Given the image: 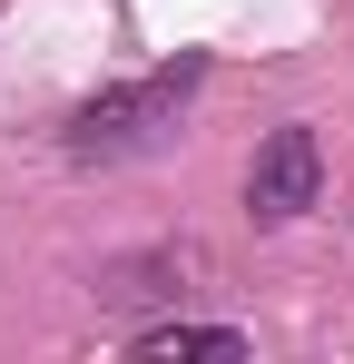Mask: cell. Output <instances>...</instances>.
I'll use <instances>...</instances> for the list:
<instances>
[{
    "label": "cell",
    "instance_id": "obj_1",
    "mask_svg": "<svg viewBox=\"0 0 354 364\" xmlns=\"http://www.w3.org/2000/svg\"><path fill=\"white\" fill-rule=\"evenodd\" d=\"M207 89V60L187 50V60L148 69V79H128V89H99V99H79L69 128H59V148L79 158V168H118V158H148L177 119H187V99Z\"/></svg>",
    "mask_w": 354,
    "mask_h": 364
},
{
    "label": "cell",
    "instance_id": "obj_2",
    "mask_svg": "<svg viewBox=\"0 0 354 364\" xmlns=\"http://www.w3.org/2000/svg\"><path fill=\"white\" fill-rule=\"evenodd\" d=\"M315 187H325V148H315V128L286 119L246 158V217H256V227H295V217L315 207Z\"/></svg>",
    "mask_w": 354,
    "mask_h": 364
},
{
    "label": "cell",
    "instance_id": "obj_3",
    "mask_svg": "<svg viewBox=\"0 0 354 364\" xmlns=\"http://www.w3.org/2000/svg\"><path fill=\"white\" fill-rule=\"evenodd\" d=\"M138 355H148V364H158V355H246V335H236V325H148Z\"/></svg>",
    "mask_w": 354,
    "mask_h": 364
}]
</instances>
